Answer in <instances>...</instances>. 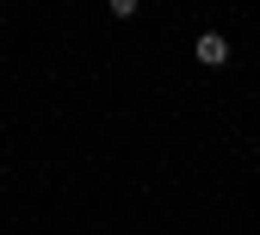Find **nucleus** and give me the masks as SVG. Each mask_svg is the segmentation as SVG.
<instances>
[{
  "label": "nucleus",
  "mask_w": 260,
  "mask_h": 235,
  "mask_svg": "<svg viewBox=\"0 0 260 235\" xmlns=\"http://www.w3.org/2000/svg\"><path fill=\"white\" fill-rule=\"evenodd\" d=\"M192 56H199L205 69H230V38H223V31H199V38H192Z\"/></svg>",
  "instance_id": "1"
},
{
  "label": "nucleus",
  "mask_w": 260,
  "mask_h": 235,
  "mask_svg": "<svg viewBox=\"0 0 260 235\" xmlns=\"http://www.w3.org/2000/svg\"><path fill=\"white\" fill-rule=\"evenodd\" d=\"M106 7H112V19H137V7H143V0H106Z\"/></svg>",
  "instance_id": "2"
}]
</instances>
